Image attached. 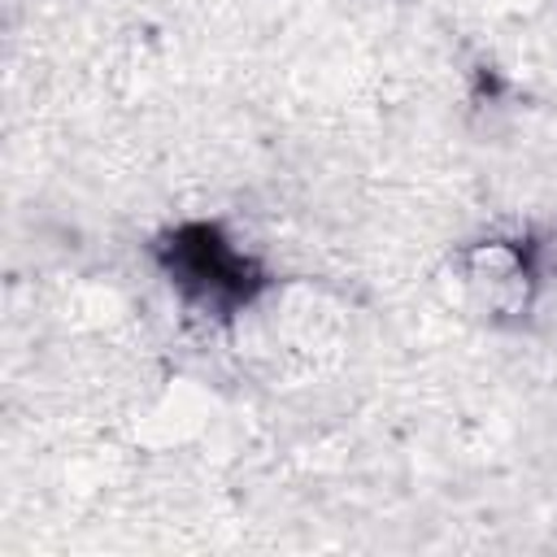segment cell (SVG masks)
I'll use <instances>...</instances> for the list:
<instances>
[{"instance_id":"cell-1","label":"cell","mask_w":557,"mask_h":557,"mask_svg":"<svg viewBox=\"0 0 557 557\" xmlns=\"http://www.w3.org/2000/svg\"><path fill=\"white\" fill-rule=\"evenodd\" d=\"M157 257H161L170 283H178L191 300H200L209 309L248 305L265 287V274L248 257H239L226 244V235L209 222H191V226L170 231L157 244Z\"/></svg>"}]
</instances>
